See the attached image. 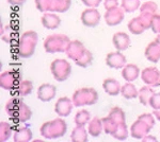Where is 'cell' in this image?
<instances>
[{
  "label": "cell",
  "mask_w": 160,
  "mask_h": 142,
  "mask_svg": "<svg viewBox=\"0 0 160 142\" xmlns=\"http://www.w3.org/2000/svg\"><path fill=\"white\" fill-rule=\"evenodd\" d=\"M32 89L33 85L30 81H20L15 88V92L20 97H26L32 92Z\"/></svg>",
  "instance_id": "27"
},
{
  "label": "cell",
  "mask_w": 160,
  "mask_h": 142,
  "mask_svg": "<svg viewBox=\"0 0 160 142\" xmlns=\"http://www.w3.org/2000/svg\"><path fill=\"white\" fill-rule=\"evenodd\" d=\"M148 105L153 108L154 110L160 109V92H158V94H156V92H155V94L152 95Z\"/></svg>",
  "instance_id": "35"
},
{
  "label": "cell",
  "mask_w": 160,
  "mask_h": 142,
  "mask_svg": "<svg viewBox=\"0 0 160 142\" xmlns=\"http://www.w3.org/2000/svg\"><path fill=\"white\" fill-rule=\"evenodd\" d=\"M12 128L9 123L1 122L0 123V140L6 141L11 137L12 135Z\"/></svg>",
  "instance_id": "31"
},
{
  "label": "cell",
  "mask_w": 160,
  "mask_h": 142,
  "mask_svg": "<svg viewBox=\"0 0 160 142\" xmlns=\"http://www.w3.org/2000/svg\"><path fill=\"white\" fill-rule=\"evenodd\" d=\"M145 56L152 63H157L160 59V43L157 39L148 46L145 50Z\"/></svg>",
  "instance_id": "19"
},
{
  "label": "cell",
  "mask_w": 160,
  "mask_h": 142,
  "mask_svg": "<svg viewBox=\"0 0 160 142\" xmlns=\"http://www.w3.org/2000/svg\"><path fill=\"white\" fill-rule=\"evenodd\" d=\"M140 0H123L122 9L125 12H133L139 7Z\"/></svg>",
  "instance_id": "32"
},
{
  "label": "cell",
  "mask_w": 160,
  "mask_h": 142,
  "mask_svg": "<svg viewBox=\"0 0 160 142\" xmlns=\"http://www.w3.org/2000/svg\"><path fill=\"white\" fill-rule=\"evenodd\" d=\"M91 121V113H90L86 109H81L75 116V123L76 125L79 126H84L86 124H89V122Z\"/></svg>",
  "instance_id": "30"
},
{
  "label": "cell",
  "mask_w": 160,
  "mask_h": 142,
  "mask_svg": "<svg viewBox=\"0 0 160 142\" xmlns=\"http://www.w3.org/2000/svg\"><path fill=\"white\" fill-rule=\"evenodd\" d=\"M83 3L86 4L87 7H96L99 6L100 1L102 0H82Z\"/></svg>",
  "instance_id": "37"
},
{
  "label": "cell",
  "mask_w": 160,
  "mask_h": 142,
  "mask_svg": "<svg viewBox=\"0 0 160 142\" xmlns=\"http://www.w3.org/2000/svg\"><path fill=\"white\" fill-rule=\"evenodd\" d=\"M86 51L87 49L84 48V46L81 43L78 42V40H74V42H71L68 44L65 52L69 58L76 62L86 53Z\"/></svg>",
  "instance_id": "13"
},
{
  "label": "cell",
  "mask_w": 160,
  "mask_h": 142,
  "mask_svg": "<svg viewBox=\"0 0 160 142\" xmlns=\"http://www.w3.org/2000/svg\"><path fill=\"white\" fill-rule=\"evenodd\" d=\"M154 116L160 121V109H158V110H154Z\"/></svg>",
  "instance_id": "40"
},
{
  "label": "cell",
  "mask_w": 160,
  "mask_h": 142,
  "mask_svg": "<svg viewBox=\"0 0 160 142\" xmlns=\"http://www.w3.org/2000/svg\"><path fill=\"white\" fill-rule=\"evenodd\" d=\"M37 7L44 11L65 12L69 7L71 0H35Z\"/></svg>",
  "instance_id": "8"
},
{
  "label": "cell",
  "mask_w": 160,
  "mask_h": 142,
  "mask_svg": "<svg viewBox=\"0 0 160 142\" xmlns=\"http://www.w3.org/2000/svg\"><path fill=\"white\" fill-rule=\"evenodd\" d=\"M102 125H104V131H106V134H110V135H113V134L117 131L118 128V126L121 124L118 122L114 120L113 118H111L110 116H108L107 118L102 119ZM125 124V123H124Z\"/></svg>",
  "instance_id": "25"
},
{
  "label": "cell",
  "mask_w": 160,
  "mask_h": 142,
  "mask_svg": "<svg viewBox=\"0 0 160 142\" xmlns=\"http://www.w3.org/2000/svg\"><path fill=\"white\" fill-rule=\"evenodd\" d=\"M57 88L51 84H42L38 87V98L42 102H49L56 97Z\"/></svg>",
  "instance_id": "15"
},
{
  "label": "cell",
  "mask_w": 160,
  "mask_h": 142,
  "mask_svg": "<svg viewBox=\"0 0 160 142\" xmlns=\"http://www.w3.org/2000/svg\"><path fill=\"white\" fill-rule=\"evenodd\" d=\"M18 83L19 82L17 81V76L15 72L6 71L0 76V85L2 88L7 90H14Z\"/></svg>",
  "instance_id": "14"
},
{
  "label": "cell",
  "mask_w": 160,
  "mask_h": 142,
  "mask_svg": "<svg viewBox=\"0 0 160 142\" xmlns=\"http://www.w3.org/2000/svg\"><path fill=\"white\" fill-rule=\"evenodd\" d=\"M69 38L62 34H53L46 38L44 43V48L47 52L55 53V52H65L68 49Z\"/></svg>",
  "instance_id": "5"
},
{
  "label": "cell",
  "mask_w": 160,
  "mask_h": 142,
  "mask_svg": "<svg viewBox=\"0 0 160 142\" xmlns=\"http://www.w3.org/2000/svg\"><path fill=\"white\" fill-rule=\"evenodd\" d=\"M143 141H148V140H153V141H156V138L155 137H152V136H148V135H146L145 137H144L143 139H142Z\"/></svg>",
  "instance_id": "39"
},
{
  "label": "cell",
  "mask_w": 160,
  "mask_h": 142,
  "mask_svg": "<svg viewBox=\"0 0 160 142\" xmlns=\"http://www.w3.org/2000/svg\"><path fill=\"white\" fill-rule=\"evenodd\" d=\"M6 112L12 119L18 122H27L32 116V112L29 106L25 104L18 98H12L7 102Z\"/></svg>",
  "instance_id": "1"
},
{
  "label": "cell",
  "mask_w": 160,
  "mask_h": 142,
  "mask_svg": "<svg viewBox=\"0 0 160 142\" xmlns=\"http://www.w3.org/2000/svg\"><path fill=\"white\" fill-rule=\"evenodd\" d=\"M155 124V120L151 113H143L138 118V120L132 124L130 128V134L136 139H143L148 135L149 131Z\"/></svg>",
  "instance_id": "2"
},
{
  "label": "cell",
  "mask_w": 160,
  "mask_h": 142,
  "mask_svg": "<svg viewBox=\"0 0 160 142\" xmlns=\"http://www.w3.org/2000/svg\"><path fill=\"white\" fill-rule=\"evenodd\" d=\"M100 15L98 11L95 9H88L83 11L81 15V21L82 24L87 27H95L96 25L99 24Z\"/></svg>",
  "instance_id": "16"
},
{
  "label": "cell",
  "mask_w": 160,
  "mask_h": 142,
  "mask_svg": "<svg viewBox=\"0 0 160 142\" xmlns=\"http://www.w3.org/2000/svg\"><path fill=\"white\" fill-rule=\"evenodd\" d=\"M140 76V69L138 66L129 64L125 65L124 68H122V76L126 82H133Z\"/></svg>",
  "instance_id": "18"
},
{
  "label": "cell",
  "mask_w": 160,
  "mask_h": 142,
  "mask_svg": "<svg viewBox=\"0 0 160 142\" xmlns=\"http://www.w3.org/2000/svg\"><path fill=\"white\" fill-rule=\"evenodd\" d=\"M31 139H32V131L27 126L18 128L14 134L15 141H30Z\"/></svg>",
  "instance_id": "29"
},
{
  "label": "cell",
  "mask_w": 160,
  "mask_h": 142,
  "mask_svg": "<svg viewBox=\"0 0 160 142\" xmlns=\"http://www.w3.org/2000/svg\"><path fill=\"white\" fill-rule=\"evenodd\" d=\"M73 106H75L73 100L68 99V97L60 98L55 105V112L59 117H68L72 112Z\"/></svg>",
  "instance_id": "11"
},
{
  "label": "cell",
  "mask_w": 160,
  "mask_h": 142,
  "mask_svg": "<svg viewBox=\"0 0 160 142\" xmlns=\"http://www.w3.org/2000/svg\"><path fill=\"white\" fill-rule=\"evenodd\" d=\"M106 64H107L108 67L113 69L124 68L126 65V57L121 53V51L110 52L106 57Z\"/></svg>",
  "instance_id": "12"
},
{
  "label": "cell",
  "mask_w": 160,
  "mask_h": 142,
  "mask_svg": "<svg viewBox=\"0 0 160 142\" xmlns=\"http://www.w3.org/2000/svg\"><path fill=\"white\" fill-rule=\"evenodd\" d=\"M152 16L153 15H149V13H148V14H142V16H139L135 19L130 20L129 25H128L130 32L133 33V34H140L145 29L149 28L152 25V19H153Z\"/></svg>",
  "instance_id": "9"
},
{
  "label": "cell",
  "mask_w": 160,
  "mask_h": 142,
  "mask_svg": "<svg viewBox=\"0 0 160 142\" xmlns=\"http://www.w3.org/2000/svg\"><path fill=\"white\" fill-rule=\"evenodd\" d=\"M72 140L75 142H84L88 140V134L87 131L84 128V126H79L77 125L76 127L74 128V131H72L71 135Z\"/></svg>",
  "instance_id": "28"
},
{
  "label": "cell",
  "mask_w": 160,
  "mask_h": 142,
  "mask_svg": "<svg viewBox=\"0 0 160 142\" xmlns=\"http://www.w3.org/2000/svg\"><path fill=\"white\" fill-rule=\"evenodd\" d=\"M104 130L102 120L97 117L93 118L89 122V134L92 137H98Z\"/></svg>",
  "instance_id": "24"
},
{
  "label": "cell",
  "mask_w": 160,
  "mask_h": 142,
  "mask_svg": "<svg viewBox=\"0 0 160 142\" xmlns=\"http://www.w3.org/2000/svg\"><path fill=\"white\" fill-rule=\"evenodd\" d=\"M124 12L120 7H113V9L107 10V13L105 15V19L109 25H115L121 24V21L124 18Z\"/></svg>",
  "instance_id": "17"
},
{
  "label": "cell",
  "mask_w": 160,
  "mask_h": 142,
  "mask_svg": "<svg viewBox=\"0 0 160 142\" xmlns=\"http://www.w3.org/2000/svg\"><path fill=\"white\" fill-rule=\"evenodd\" d=\"M37 33L32 32V31H29V32L25 33L22 35L18 50V53L22 57H30V56H32V54L34 53L35 50V46H37Z\"/></svg>",
  "instance_id": "7"
},
{
  "label": "cell",
  "mask_w": 160,
  "mask_h": 142,
  "mask_svg": "<svg viewBox=\"0 0 160 142\" xmlns=\"http://www.w3.org/2000/svg\"><path fill=\"white\" fill-rule=\"evenodd\" d=\"M155 94V91L153 90L151 86L146 85V86L142 87L139 91V100H140V103H142L143 105L148 106L149 104V100H151L152 95Z\"/></svg>",
  "instance_id": "26"
},
{
  "label": "cell",
  "mask_w": 160,
  "mask_h": 142,
  "mask_svg": "<svg viewBox=\"0 0 160 142\" xmlns=\"http://www.w3.org/2000/svg\"><path fill=\"white\" fill-rule=\"evenodd\" d=\"M156 39H157V40H158V42L160 43V36H159V37H157V38H156Z\"/></svg>",
  "instance_id": "41"
},
{
  "label": "cell",
  "mask_w": 160,
  "mask_h": 142,
  "mask_svg": "<svg viewBox=\"0 0 160 142\" xmlns=\"http://www.w3.org/2000/svg\"><path fill=\"white\" fill-rule=\"evenodd\" d=\"M50 70L52 76L58 82H64L68 80L72 73V67L65 59H55L50 65Z\"/></svg>",
  "instance_id": "6"
},
{
  "label": "cell",
  "mask_w": 160,
  "mask_h": 142,
  "mask_svg": "<svg viewBox=\"0 0 160 142\" xmlns=\"http://www.w3.org/2000/svg\"><path fill=\"white\" fill-rule=\"evenodd\" d=\"M112 136L114 137L115 139H118V140H125V139H127L128 131H127V127H126V124H121L118 126L117 131H115Z\"/></svg>",
  "instance_id": "34"
},
{
  "label": "cell",
  "mask_w": 160,
  "mask_h": 142,
  "mask_svg": "<svg viewBox=\"0 0 160 142\" xmlns=\"http://www.w3.org/2000/svg\"><path fill=\"white\" fill-rule=\"evenodd\" d=\"M60 18L59 16H57L56 14H44L43 17H42V24L45 28L47 29H50V30H53V29H57V28L60 25Z\"/></svg>",
  "instance_id": "22"
},
{
  "label": "cell",
  "mask_w": 160,
  "mask_h": 142,
  "mask_svg": "<svg viewBox=\"0 0 160 142\" xmlns=\"http://www.w3.org/2000/svg\"><path fill=\"white\" fill-rule=\"evenodd\" d=\"M151 27L155 33H160V16H154Z\"/></svg>",
  "instance_id": "36"
},
{
  "label": "cell",
  "mask_w": 160,
  "mask_h": 142,
  "mask_svg": "<svg viewBox=\"0 0 160 142\" xmlns=\"http://www.w3.org/2000/svg\"><path fill=\"white\" fill-rule=\"evenodd\" d=\"M102 88L109 95H118L121 94V88L122 86L115 79H106L102 83Z\"/></svg>",
  "instance_id": "21"
},
{
  "label": "cell",
  "mask_w": 160,
  "mask_h": 142,
  "mask_svg": "<svg viewBox=\"0 0 160 142\" xmlns=\"http://www.w3.org/2000/svg\"><path fill=\"white\" fill-rule=\"evenodd\" d=\"M92 59H93V56H92V53L90 51H86V53L80 57L78 61H76V65H78L79 67H88L89 65H91L92 63Z\"/></svg>",
  "instance_id": "33"
},
{
  "label": "cell",
  "mask_w": 160,
  "mask_h": 142,
  "mask_svg": "<svg viewBox=\"0 0 160 142\" xmlns=\"http://www.w3.org/2000/svg\"><path fill=\"white\" fill-rule=\"evenodd\" d=\"M98 101V94L94 88H81L75 91L73 95V103L76 107H83L93 105Z\"/></svg>",
  "instance_id": "4"
},
{
  "label": "cell",
  "mask_w": 160,
  "mask_h": 142,
  "mask_svg": "<svg viewBox=\"0 0 160 142\" xmlns=\"http://www.w3.org/2000/svg\"><path fill=\"white\" fill-rule=\"evenodd\" d=\"M121 94L123 95L125 99L131 100L136 99L139 97V91L137 90L136 86L131 82H127L125 85H123L122 88H121Z\"/></svg>",
  "instance_id": "23"
},
{
  "label": "cell",
  "mask_w": 160,
  "mask_h": 142,
  "mask_svg": "<svg viewBox=\"0 0 160 142\" xmlns=\"http://www.w3.org/2000/svg\"><path fill=\"white\" fill-rule=\"evenodd\" d=\"M112 42L114 47L118 49V51H124L126 50L130 45V38L126 33H117L113 35Z\"/></svg>",
  "instance_id": "20"
},
{
  "label": "cell",
  "mask_w": 160,
  "mask_h": 142,
  "mask_svg": "<svg viewBox=\"0 0 160 142\" xmlns=\"http://www.w3.org/2000/svg\"><path fill=\"white\" fill-rule=\"evenodd\" d=\"M66 123L61 118L55 119L49 122H45L41 127V135L46 139H57L65 135Z\"/></svg>",
  "instance_id": "3"
},
{
  "label": "cell",
  "mask_w": 160,
  "mask_h": 142,
  "mask_svg": "<svg viewBox=\"0 0 160 142\" xmlns=\"http://www.w3.org/2000/svg\"><path fill=\"white\" fill-rule=\"evenodd\" d=\"M118 7V1L117 0H106L105 1V7L106 10H110L113 7Z\"/></svg>",
  "instance_id": "38"
},
{
  "label": "cell",
  "mask_w": 160,
  "mask_h": 142,
  "mask_svg": "<svg viewBox=\"0 0 160 142\" xmlns=\"http://www.w3.org/2000/svg\"><path fill=\"white\" fill-rule=\"evenodd\" d=\"M141 79L151 87L160 86V71L156 67H148L141 72Z\"/></svg>",
  "instance_id": "10"
}]
</instances>
